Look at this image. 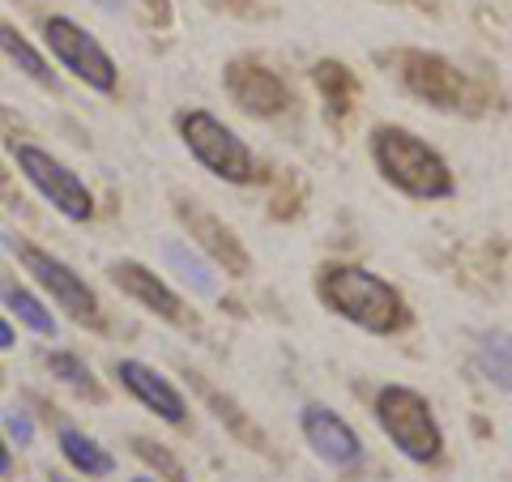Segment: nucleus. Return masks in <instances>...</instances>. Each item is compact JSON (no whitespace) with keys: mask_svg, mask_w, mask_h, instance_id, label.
I'll return each mask as SVG.
<instances>
[{"mask_svg":"<svg viewBox=\"0 0 512 482\" xmlns=\"http://www.w3.org/2000/svg\"><path fill=\"white\" fill-rule=\"evenodd\" d=\"M372 158H376L384 180L393 188H402L414 201H444V197H453V188H457L448 163L423 137H414L410 128L376 124L372 128Z\"/></svg>","mask_w":512,"mask_h":482,"instance_id":"obj_2","label":"nucleus"},{"mask_svg":"<svg viewBox=\"0 0 512 482\" xmlns=\"http://www.w3.org/2000/svg\"><path fill=\"white\" fill-rule=\"evenodd\" d=\"M107 273H111V282H116L128 299H137L141 308L154 312L158 320H167V325H175V329H192V325H197V316L184 308V299L175 295L150 265H141V261H116Z\"/></svg>","mask_w":512,"mask_h":482,"instance_id":"obj_11","label":"nucleus"},{"mask_svg":"<svg viewBox=\"0 0 512 482\" xmlns=\"http://www.w3.org/2000/svg\"><path fill=\"white\" fill-rule=\"evenodd\" d=\"M116 380L146 410H154L163 423H171V427H184L188 423V401L180 397V389H175V384L163 372H154L150 363H141V359H116Z\"/></svg>","mask_w":512,"mask_h":482,"instance_id":"obj_13","label":"nucleus"},{"mask_svg":"<svg viewBox=\"0 0 512 482\" xmlns=\"http://www.w3.org/2000/svg\"><path fill=\"white\" fill-rule=\"evenodd\" d=\"M167 261L184 273V278L197 286V291H214V278L205 273V265H201V256L192 252V248H180V244H167Z\"/></svg>","mask_w":512,"mask_h":482,"instance_id":"obj_21","label":"nucleus"},{"mask_svg":"<svg viewBox=\"0 0 512 482\" xmlns=\"http://www.w3.org/2000/svg\"><path fill=\"white\" fill-rule=\"evenodd\" d=\"M43 43H47V52L56 56L60 69H69L77 82H86L90 90H99V94H111L120 82V69H116V60H111V52L90 35L86 26H77L73 18H47L43 22Z\"/></svg>","mask_w":512,"mask_h":482,"instance_id":"obj_7","label":"nucleus"},{"mask_svg":"<svg viewBox=\"0 0 512 482\" xmlns=\"http://www.w3.org/2000/svg\"><path fill=\"white\" fill-rule=\"evenodd\" d=\"M312 82L320 90V99H325L329 120H342L346 111L359 103V82H355V73H350L342 60H320L312 69Z\"/></svg>","mask_w":512,"mask_h":482,"instance_id":"obj_15","label":"nucleus"},{"mask_svg":"<svg viewBox=\"0 0 512 482\" xmlns=\"http://www.w3.org/2000/svg\"><path fill=\"white\" fill-rule=\"evenodd\" d=\"M222 86H227L231 103L239 111H248V116H256V120H274L291 107V90H286V82L269 69V64L252 60V56L231 60L227 73H222Z\"/></svg>","mask_w":512,"mask_h":482,"instance_id":"obj_9","label":"nucleus"},{"mask_svg":"<svg viewBox=\"0 0 512 482\" xmlns=\"http://www.w3.org/2000/svg\"><path fill=\"white\" fill-rule=\"evenodd\" d=\"M175 214H180V222L188 227V239H197V248L210 256L222 273H231V278H248L252 256L244 248V239H239L227 222L214 218L210 210H201V205H192V201H180L175 205Z\"/></svg>","mask_w":512,"mask_h":482,"instance_id":"obj_10","label":"nucleus"},{"mask_svg":"<svg viewBox=\"0 0 512 482\" xmlns=\"http://www.w3.org/2000/svg\"><path fill=\"white\" fill-rule=\"evenodd\" d=\"M13 252H18L22 269L43 286L47 299H52L69 320H77V325H86V329H103L107 325L103 303H99V295H94V286L73 265H64L60 256H52L47 248L26 244V239H13Z\"/></svg>","mask_w":512,"mask_h":482,"instance_id":"obj_5","label":"nucleus"},{"mask_svg":"<svg viewBox=\"0 0 512 482\" xmlns=\"http://www.w3.org/2000/svg\"><path fill=\"white\" fill-rule=\"evenodd\" d=\"M0 299H5V308L18 316L30 333L56 337V316H52V308H43V299H39V295H30L26 286H18V282H0Z\"/></svg>","mask_w":512,"mask_h":482,"instance_id":"obj_18","label":"nucleus"},{"mask_svg":"<svg viewBox=\"0 0 512 482\" xmlns=\"http://www.w3.org/2000/svg\"><path fill=\"white\" fill-rule=\"evenodd\" d=\"M56 440H60V457L69 461L82 478H111V474H116V457H111L94 436H86V431L60 427Z\"/></svg>","mask_w":512,"mask_h":482,"instance_id":"obj_14","label":"nucleus"},{"mask_svg":"<svg viewBox=\"0 0 512 482\" xmlns=\"http://www.w3.org/2000/svg\"><path fill=\"white\" fill-rule=\"evenodd\" d=\"M47 372H52L60 384H69L73 393H82L90 401H103V384L94 380L90 363H82L73 350H52V355H47Z\"/></svg>","mask_w":512,"mask_h":482,"instance_id":"obj_19","label":"nucleus"},{"mask_svg":"<svg viewBox=\"0 0 512 482\" xmlns=\"http://www.w3.org/2000/svg\"><path fill=\"white\" fill-rule=\"evenodd\" d=\"M0 180H5V167H0Z\"/></svg>","mask_w":512,"mask_h":482,"instance_id":"obj_29","label":"nucleus"},{"mask_svg":"<svg viewBox=\"0 0 512 482\" xmlns=\"http://www.w3.org/2000/svg\"><path fill=\"white\" fill-rule=\"evenodd\" d=\"M13 342H18V333H13V325H9L5 316H0V350H9Z\"/></svg>","mask_w":512,"mask_h":482,"instance_id":"obj_24","label":"nucleus"},{"mask_svg":"<svg viewBox=\"0 0 512 482\" xmlns=\"http://www.w3.org/2000/svg\"><path fill=\"white\" fill-rule=\"evenodd\" d=\"M30 431H35V427H30V419H26V414H18V410H13V414H9V436L18 440V444H26V440H30Z\"/></svg>","mask_w":512,"mask_h":482,"instance_id":"obj_23","label":"nucleus"},{"mask_svg":"<svg viewBox=\"0 0 512 482\" xmlns=\"http://www.w3.org/2000/svg\"><path fill=\"white\" fill-rule=\"evenodd\" d=\"M316 295L329 312H338L342 320H350V325H359L376 337L406 329V320H410L402 291L363 265H342V261L320 265L316 269Z\"/></svg>","mask_w":512,"mask_h":482,"instance_id":"obj_1","label":"nucleus"},{"mask_svg":"<svg viewBox=\"0 0 512 482\" xmlns=\"http://www.w3.org/2000/svg\"><path fill=\"white\" fill-rule=\"evenodd\" d=\"M397 73H402V82L410 94H419L423 103L440 107V111H461L474 103V86L470 77L457 69L453 60H444L436 52H419V47H410V52L397 56Z\"/></svg>","mask_w":512,"mask_h":482,"instance_id":"obj_8","label":"nucleus"},{"mask_svg":"<svg viewBox=\"0 0 512 482\" xmlns=\"http://www.w3.org/2000/svg\"><path fill=\"white\" fill-rule=\"evenodd\" d=\"M180 141L222 184H256V175H261V163H256V154L248 150V141L239 137L231 124H222L218 116H210V111H201V107H192L180 116Z\"/></svg>","mask_w":512,"mask_h":482,"instance_id":"obj_4","label":"nucleus"},{"mask_svg":"<svg viewBox=\"0 0 512 482\" xmlns=\"http://www.w3.org/2000/svg\"><path fill=\"white\" fill-rule=\"evenodd\" d=\"M478 367L495 389L512 393V333L508 329H487L478 337Z\"/></svg>","mask_w":512,"mask_h":482,"instance_id":"obj_17","label":"nucleus"},{"mask_svg":"<svg viewBox=\"0 0 512 482\" xmlns=\"http://www.w3.org/2000/svg\"><path fill=\"white\" fill-rule=\"evenodd\" d=\"M103 5H120V0H103Z\"/></svg>","mask_w":512,"mask_h":482,"instance_id":"obj_27","label":"nucleus"},{"mask_svg":"<svg viewBox=\"0 0 512 482\" xmlns=\"http://www.w3.org/2000/svg\"><path fill=\"white\" fill-rule=\"evenodd\" d=\"M13 163H18L22 180L35 188L60 218H69V222L94 218V192L86 188L82 175H77L69 163H60L56 154L30 146V141H13Z\"/></svg>","mask_w":512,"mask_h":482,"instance_id":"obj_6","label":"nucleus"},{"mask_svg":"<svg viewBox=\"0 0 512 482\" xmlns=\"http://www.w3.org/2000/svg\"><path fill=\"white\" fill-rule=\"evenodd\" d=\"M376 423L397 444V453L410 457L414 465H431L444 453V431L431 414V401L419 389L406 384H389L376 397Z\"/></svg>","mask_w":512,"mask_h":482,"instance_id":"obj_3","label":"nucleus"},{"mask_svg":"<svg viewBox=\"0 0 512 482\" xmlns=\"http://www.w3.org/2000/svg\"><path fill=\"white\" fill-rule=\"evenodd\" d=\"M52 482H73V478H60V474H52Z\"/></svg>","mask_w":512,"mask_h":482,"instance_id":"obj_26","label":"nucleus"},{"mask_svg":"<svg viewBox=\"0 0 512 482\" xmlns=\"http://www.w3.org/2000/svg\"><path fill=\"white\" fill-rule=\"evenodd\" d=\"M188 380L197 384V393H201V397H205V401H210V406H214V414H218V419H227V427L235 431V436H244V440H248V448H265L261 427H252V423H248V414L239 410L231 397H218V389H214V384H205L197 372H188Z\"/></svg>","mask_w":512,"mask_h":482,"instance_id":"obj_20","label":"nucleus"},{"mask_svg":"<svg viewBox=\"0 0 512 482\" xmlns=\"http://www.w3.org/2000/svg\"><path fill=\"white\" fill-rule=\"evenodd\" d=\"M9 470H13V453H9L5 436H0V474H9Z\"/></svg>","mask_w":512,"mask_h":482,"instance_id":"obj_25","label":"nucleus"},{"mask_svg":"<svg viewBox=\"0 0 512 482\" xmlns=\"http://www.w3.org/2000/svg\"><path fill=\"white\" fill-rule=\"evenodd\" d=\"M0 56L18 64V69H22V73H26L35 86H43V90H56V69L43 60L39 47L30 43L18 26H9V22H0Z\"/></svg>","mask_w":512,"mask_h":482,"instance_id":"obj_16","label":"nucleus"},{"mask_svg":"<svg viewBox=\"0 0 512 482\" xmlns=\"http://www.w3.org/2000/svg\"><path fill=\"white\" fill-rule=\"evenodd\" d=\"M133 482H154V478H133Z\"/></svg>","mask_w":512,"mask_h":482,"instance_id":"obj_28","label":"nucleus"},{"mask_svg":"<svg viewBox=\"0 0 512 482\" xmlns=\"http://www.w3.org/2000/svg\"><path fill=\"white\" fill-rule=\"evenodd\" d=\"M137 453H141V457H146V461H154V465H158V470H163V474H167L171 482H188V474L180 470V461H175L171 453H163V448H158V444L150 448L146 440H137Z\"/></svg>","mask_w":512,"mask_h":482,"instance_id":"obj_22","label":"nucleus"},{"mask_svg":"<svg viewBox=\"0 0 512 482\" xmlns=\"http://www.w3.org/2000/svg\"><path fill=\"white\" fill-rule=\"evenodd\" d=\"M299 427H303V440L312 444V453L325 461V465H338V470H355L363 461V440L350 431V423L342 419L338 410L329 406H303L299 414Z\"/></svg>","mask_w":512,"mask_h":482,"instance_id":"obj_12","label":"nucleus"}]
</instances>
